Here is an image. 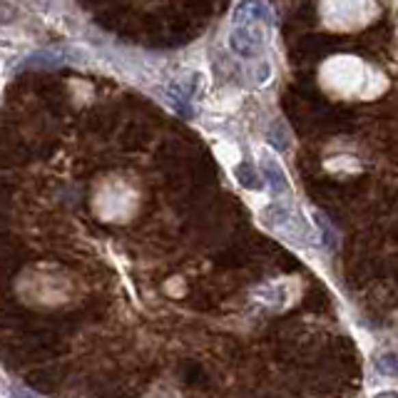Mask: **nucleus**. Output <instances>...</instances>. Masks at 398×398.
I'll use <instances>...</instances> for the list:
<instances>
[{
  "label": "nucleus",
  "mask_w": 398,
  "mask_h": 398,
  "mask_svg": "<svg viewBox=\"0 0 398 398\" xmlns=\"http://www.w3.org/2000/svg\"><path fill=\"white\" fill-rule=\"evenodd\" d=\"M267 28L264 25H244V23H234L232 33H229V48L239 57H254L264 48L267 40Z\"/></svg>",
  "instance_id": "1"
},
{
  "label": "nucleus",
  "mask_w": 398,
  "mask_h": 398,
  "mask_svg": "<svg viewBox=\"0 0 398 398\" xmlns=\"http://www.w3.org/2000/svg\"><path fill=\"white\" fill-rule=\"evenodd\" d=\"M234 23L264 25V28H269L271 25V13H269V8L264 3H259V0H244L234 10Z\"/></svg>",
  "instance_id": "2"
},
{
  "label": "nucleus",
  "mask_w": 398,
  "mask_h": 398,
  "mask_svg": "<svg viewBox=\"0 0 398 398\" xmlns=\"http://www.w3.org/2000/svg\"><path fill=\"white\" fill-rule=\"evenodd\" d=\"M261 174H264V182L269 185V189L274 194H284L289 189V179L284 174V167L276 162L274 157H261Z\"/></svg>",
  "instance_id": "3"
},
{
  "label": "nucleus",
  "mask_w": 398,
  "mask_h": 398,
  "mask_svg": "<svg viewBox=\"0 0 398 398\" xmlns=\"http://www.w3.org/2000/svg\"><path fill=\"white\" fill-rule=\"evenodd\" d=\"M234 174H237V179H239V185L249 187V189H256V187H259V177H256L254 167L249 165V162H244V165L237 167Z\"/></svg>",
  "instance_id": "4"
},
{
  "label": "nucleus",
  "mask_w": 398,
  "mask_h": 398,
  "mask_svg": "<svg viewBox=\"0 0 398 398\" xmlns=\"http://www.w3.org/2000/svg\"><path fill=\"white\" fill-rule=\"evenodd\" d=\"M378 371H384V373H396L398 371V364L393 356H384L381 361H378Z\"/></svg>",
  "instance_id": "5"
},
{
  "label": "nucleus",
  "mask_w": 398,
  "mask_h": 398,
  "mask_svg": "<svg viewBox=\"0 0 398 398\" xmlns=\"http://www.w3.org/2000/svg\"><path fill=\"white\" fill-rule=\"evenodd\" d=\"M13 398H38L33 391H28V388H21V386H13Z\"/></svg>",
  "instance_id": "6"
}]
</instances>
